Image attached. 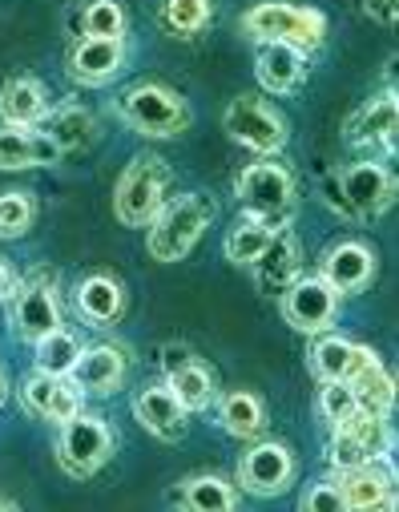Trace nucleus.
Wrapping results in <instances>:
<instances>
[{"label":"nucleus","mask_w":399,"mask_h":512,"mask_svg":"<svg viewBox=\"0 0 399 512\" xmlns=\"http://www.w3.org/2000/svg\"><path fill=\"white\" fill-rule=\"evenodd\" d=\"M218 214V202L210 194H182V198H166V206L154 214L150 234H146V250L154 263H182L186 254L198 246V238L210 230Z\"/></svg>","instance_id":"f257e3e1"},{"label":"nucleus","mask_w":399,"mask_h":512,"mask_svg":"<svg viewBox=\"0 0 399 512\" xmlns=\"http://www.w3.org/2000/svg\"><path fill=\"white\" fill-rule=\"evenodd\" d=\"M174 186V170L166 166V158L158 154H138L117 178L113 186V214L121 226L129 230H142L154 222V214L166 206Z\"/></svg>","instance_id":"f03ea898"},{"label":"nucleus","mask_w":399,"mask_h":512,"mask_svg":"<svg viewBox=\"0 0 399 512\" xmlns=\"http://www.w3.org/2000/svg\"><path fill=\"white\" fill-rule=\"evenodd\" d=\"M327 202L351 222H375L395 206V174L383 162H351L327 182Z\"/></svg>","instance_id":"7ed1b4c3"},{"label":"nucleus","mask_w":399,"mask_h":512,"mask_svg":"<svg viewBox=\"0 0 399 512\" xmlns=\"http://www.w3.org/2000/svg\"><path fill=\"white\" fill-rule=\"evenodd\" d=\"M242 33L254 41H283L299 53H319L327 41V17L307 5H287V0H262L246 9Z\"/></svg>","instance_id":"20e7f679"},{"label":"nucleus","mask_w":399,"mask_h":512,"mask_svg":"<svg viewBox=\"0 0 399 512\" xmlns=\"http://www.w3.org/2000/svg\"><path fill=\"white\" fill-rule=\"evenodd\" d=\"M117 117L133 134H146V138H178L190 130V105L182 101V93L158 81L129 85L117 97Z\"/></svg>","instance_id":"39448f33"},{"label":"nucleus","mask_w":399,"mask_h":512,"mask_svg":"<svg viewBox=\"0 0 399 512\" xmlns=\"http://www.w3.org/2000/svg\"><path fill=\"white\" fill-rule=\"evenodd\" d=\"M234 198L242 206V214H254L271 226H283L291 222L295 214V174L275 162V158H262V162H250L238 178H234Z\"/></svg>","instance_id":"423d86ee"},{"label":"nucleus","mask_w":399,"mask_h":512,"mask_svg":"<svg viewBox=\"0 0 399 512\" xmlns=\"http://www.w3.org/2000/svg\"><path fill=\"white\" fill-rule=\"evenodd\" d=\"M117 452V436L113 428L101 420V416H85L77 412L73 420L61 424V436H57V464L65 476L73 480H89L97 476L109 456Z\"/></svg>","instance_id":"0eeeda50"},{"label":"nucleus","mask_w":399,"mask_h":512,"mask_svg":"<svg viewBox=\"0 0 399 512\" xmlns=\"http://www.w3.org/2000/svg\"><path fill=\"white\" fill-rule=\"evenodd\" d=\"M222 130H226L238 146L262 154V158H275V154H283V146H287V121H283L271 105H266L262 97H250V93H242V97H234V101L226 105Z\"/></svg>","instance_id":"6e6552de"},{"label":"nucleus","mask_w":399,"mask_h":512,"mask_svg":"<svg viewBox=\"0 0 399 512\" xmlns=\"http://www.w3.org/2000/svg\"><path fill=\"white\" fill-rule=\"evenodd\" d=\"M9 319H13L17 339H25V343H37L53 327H61V299H57L53 271L41 267L29 279H17V287L9 295Z\"/></svg>","instance_id":"1a4fd4ad"},{"label":"nucleus","mask_w":399,"mask_h":512,"mask_svg":"<svg viewBox=\"0 0 399 512\" xmlns=\"http://www.w3.org/2000/svg\"><path fill=\"white\" fill-rule=\"evenodd\" d=\"M395 436L387 416H371V412H355L351 420H343L339 428H331V448L327 460L335 472L343 468H359V464H375L391 452Z\"/></svg>","instance_id":"9d476101"},{"label":"nucleus","mask_w":399,"mask_h":512,"mask_svg":"<svg viewBox=\"0 0 399 512\" xmlns=\"http://www.w3.org/2000/svg\"><path fill=\"white\" fill-rule=\"evenodd\" d=\"M295 472H299L295 452L283 440H258L254 448L242 452L234 480H238V492L271 500V496H283L295 484Z\"/></svg>","instance_id":"9b49d317"},{"label":"nucleus","mask_w":399,"mask_h":512,"mask_svg":"<svg viewBox=\"0 0 399 512\" xmlns=\"http://www.w3.org/2000/svg\"><path fill=\"white\" fill-rule=\"evenodd\" d=\"M283 319L299 335H323L335 327L339 315V295L319 279V275H299L283 295Z\"/></svg>","instance_id":"f8f14e48"},{"label":"nucleus","mask_w":399,"mask_h":512,"mask_svg":"<svg viewBox=\"0 0 399 512\" xmlns=\"http://www.w3.org/2000/svg\"><path fill=\"white\" fill-rule=\"evenodd\" d=\"M339 484L343 508L347 512H375V508H395V468H391V452L375 464H359V468H343L331 476Z\"/></svg>","instance_id":"ddd939ff"},{"label":"nucleus","mask_w":399,"mask_h":512,"mask_svg":"<svg viewBox=\"0 0 399 512\" xmlns=\"http://www.w3.org/2000/svg\"><path fill=\"white\" fill-rule=\"evenodd\" d=\"M395 125H399V101L395 89L363 101L347 121H343V142L355 150H383L395 154Z\"/></svg>","instance_id":"4468645a"},{"label":"nucleus","mask_w":399,"mask_h":512,"mask_svg":"<svg viewBox=\"0 0 399 512\" xmlns=\"http://www.w3.org/2000/svg\"><path fill=\"white\" fill-rule=\"evenodd\" d=\"M250 267H254V283H258L262 295H283L303 275V242H299V234L283 222Z\"/></svg>","instance_id":"2eb2a0df"},{"label":"nucleus","mask_w":399,"mask_h":512,"mask_svg":"<svg viewBox=\"0 0 399 512\" xmlns=\"http://www.w3.org/2000/svg\"><path fill=\"white\" fill-rule=\"evenodd\" d=\"M129 371V355L113 343H97V347H81L73 371L65 375L81 396H113Z\"/></svg>","instance_id":"dca6fc26"},{"label":"nucleus","mask_w":399,"mask_h":512,"mask_svg":"<svg viewBox=\"0 0 399 512\" xmlns=\"http://www.w3.org/2000/svg\"><path fill=\"white\" fill-rule=\"evenodd\" d=\"M319 279L343 299V295H359L371 287L375 279V250L367 242H335L323 263H319Z\"/></svg>","instance_id":"f3484780"},{"label":"nucleus","mask_w":399,"mask_h":512,"mask_svg":"<svg viewBox=\"0 0 399 512\" xmlns=\"http://www.w3.org/2000/svg\"><path fill=\"white\" fill-rule=\"evenodd\" d=\"M21 408L37 420H53V424H65L81 412V392L65 375H49V371H33L25 383H21Z\"/></svg>","instance_id":"a211bd4d"},{"label":"nucleus","mask_w":399,"mask_h":512,"mask_svg":"<svg viewBox=\"0 0 399 512\" xmlns=\"http://www.w3.org/2000/svg\"><path fill=\"white\" fill-rule=\"evenodd\" d=\"M254 77L266 93H295L307 81V53L283 45V41H258L254 49Z\"/></svg>","instance_id":"6ab92c4d"},{"label":"nucleus","mask_w":399,"mask_h":512,"mask_svg":"<svg viewBox=\"0 0 399 512\" xmlns=\"http://www.w3.org/2000/svg\"><path fill=\"white\" fill-rule=\"evenodd\" d=\"M133 416H138V424L162 440V444H178L186 436V408L178 404V396L166 388V383H154V388H142L138 396H133Z\"/></svg>","instance_id":"aec40b11"},{"label":"nucleus","mask_w":399,"mask_h":512,"mask_svg":"<svg viewBox=\"0 0 399 512\" xmlns=\"http://www.w3.org/2000/svg\"><path fill=\"white\" fill-rule=\"evenodd\" d=\"M61 150L37 125H0V170H41L57 166Z\"/></svg>","instance_id":"412c9836"},{"label":"nucleus","mask_w":399,"mask_h":512,"mask_svg":"<svg viewBox=\"0 0 399 512\" xmlns=\"http://www.w3.org/2000/svg\"><path fill=\"white\" fill-rule=\"evenodd\" d=\"M125 65V41H109V37H81L69 49V77L77 85H109Z\"/></svg>","instance_id":"4be33fe9"},{"label":"nucleus","mask_w":399,"mask_h":512,"mask_svg":"<svg viewBox=\"0 0 399 512\" xmlns=\"http://www.w3.org/2000/svg\"><path fill=\"white\" fill-rule=\"evenodd\" d=\"M77 315L93 327H113L125 315V287L113 275H89L77 283Z\"/></svg>","instance_id":"5701e85b"},{"label":"nucleus","mask_w":399,"mask_h":512,"mask_svg":"<svg viewBox=\"0 0 399 512\" xmlns=\"http://www.w3.org/2000/svg\"><path fill=\"white\" fill-rule=\"evenodd\" d=\"M166 388L178 396V404L186 412H210L214 400H218V379H214V371L198 355H190L182 367H174L166 375Z\"/></svg>","instance_id":"b1692460"},{"label":"nucleus","mask_w":399,"mask_h":512,"mask_svg":"<svg viewBox=\"0 0 399 512\" xmlns=\"http://www.w3.org/2000/svg\"><path fill=\"white\" fill-rule=\"evenodd\" d=\"M49 113V93L37 77H9L0 89V121L5 125H41Z\"/></svg>","instance_id":"393cba45"},{"label":"nucleus","mask_w":399,"mask_h":512,"mask_svg":"<svg viewBox=\"0 0 399 512\" xmlns=\"http://www.w3.org/2000/svg\"><path fill=\"white\" fill-rule=\"evenodd\" d=\"M41 134H49L53 142H57V150L61 154H69V150H85L89 142H93V134H97V121H93V113L85 109V105H57V109H49L45 117H41V125H37Z\"/></svg>","instance_id":"a878e982"},{"label":"nucleus","mask_w":399,"mask_h":512,"mask_svg":"<svg viewBox=\"0 0 399 512\" xmlns=\"http://www.w3.org/2000/svg\"><path fill=\"white\" fill-rule=\"evenodd\" d=\"M170 504H182L190 512H230L238 508V488L222 476H190L186 484H178L170 492Z\"/></svg>","instance_id":"bb28decb"},{"label":"nucleus","mask_w":399,"mask_h":512,"mask_svg":"<svg viewBox=\"0 0 399 512\" xmlns=\"http://www.w3.org/2000/svg\"><path fill=\"white\" fill-rule=\"evenodd\" d=\"M347 383H351V392H355V400H359V412L391 416V408H395V379H391V371L383 367L379 355H371Z\"/></svg>","instance_id":"cd10ccee"},{"label":"nucleus","mask_w":399,"mask_h":512,"mask_svg":"<svg viewBox=\"0 0 399 512\" xmlns=\"http://www.w3.org/2000/svg\"><path fill=\"white\" fill-rule=\"evenodd\" d=\"M218 424L234 440H258L266 432V404L254 392H226L218 400Z\"/></svg>","instance_id":"c85d7f7f"},{"label":"nucleus","mask_w":399,"mask_h":512,"mask_svg":"<svg viewBox=\"0 0 399 512\" xmlns=\"http://www.w3.org/2000/svg\"><path fill=\"white\" fill-rule=\"evenodd\" d=\"M275 230H279V226L262 222V218H254V214H242L238 226L226 234V259H230L234 267H250L258 254L266 250V242L275 238Z\"/></svg>","instance_id":"c756f323"},{"label":"nucleus","mask_w":399,"mask_h":512,"mask_svg":"<svg viewBox=\"0 0 399 512\" xmlns=\"http://www.w3.org/2000/svg\"><path fill=\"white\" fill-rule=\"evenodd\" d=\"M355 351H359V343L323 331V339H319V343L311 347V355H307L311 375H315L319 383H327V379H347V371H351V363H355Z\"/></svg>","instance_id":"7c9ffc66"},{"label":"nucleus","mask_w":399,"mask_h":512,"mask_svg":"<svg viewBox=\"0 0 399 512\" xmlns=\"http://www.w3.org/2000/svg\"><path fill=\"white\" fill-rule=\"evenodd\" d=\"M33 347H37V371H49V375H69L77 355H81V339L65 327H53Z\"/></svg>","instance_id":"2f4dec72"},{"label":"nucleus","mask_w":399,"mask_h":512,"mask_svg":"<svg viewBox=\"0 0 399 512\" xmlns=\"http://www.w3.org/2000/svg\"><path fill=\"white\" fill-rule=\"evenodd\" d=\"M210 17H214L210 0H166L162 13H158L162 29L174 33V37H198V33H206Z\"/></svg>","instance_id":"473e14b6"},{"label":"nucleus","mask_w":399,"mask_h":512,"mask_svg":"<svg viewBox=\"0 0 399 512\" xmlns=\"http://www.w3.org/2000/svg\"><path fill=\"white\" fill-rule=\"evenodd\" d=\"M37 222V198L25 190L0 194V238H25Z\"/></svg>","instance_id":"72a5a7b5"},{"label":"nucleus","mask_w":399,"mask_h":512,"mask_svg":"<svg viewBox=\"0 0 399 512\" xmlns=\"http://www.w3.org/2000/svg\"><path fill=\"white\" fill-rule=\"evenodd\" d=\"M81 37L125 41V9L117 0H93V5L81 13Z\"/></svg>","instance_id":"f704fd0d"},{"label":"nucleus","mask_w":399,"mask_h":512,"mask_svg":"<svg viewBox=\"0 0 399 512\" xmlns=\"http://www.w3.org/2000/svg\"><path fill=\"white\" fill-rule=\"evenodd\" d=\"M355 412H359V400L351 392V383L347 379H327L323 388H319V416H323V424L327 428H339Z\"/></svg>","instance_id":"c9c22d12"},{"label":"nucleus","mask_w":399,"mask_h":512,"mask_svg":"<svg viewBox=\"0 0 399 512\" xmlns=\"http://www.w3.org/2000/svg\"><path fill=\"white\" fill-rule=\"evenodd\" d=\"M299 508H303V512H347L335 480H319V484H311V488L303 492Z\"/></svg>","instance_id":"e433bc0d"},{"label":"nucleus","mask_w":399,"mask_h":512,"mask_svg":"<svg viewBox=\"0 0 399 512\" xmlns=\"http://www.w3.org/2000/svg\"><path fill=\"white\" fill-rule=\"evenodd\" d=\"M355 5L371 17V21H379V25H395V17H399V0H355Z\"/></svg>","instance_id":"4c0bfd02"},{"label":"nucleus","mask_w":399,"mask_h":512,"mask_svg":"<svg viewBox=\"0 0 399 512\" xmlns=\"http://www.w3.org/2000/svg\"><path fill=\"white\" fill-rule=\"evenodd\" d=\"M190 355H194L190 347H182V343H166V347H162V371L170 375V371H174V367H182Z\"/></svg>","instance_id":"58836bf2"},{"label":"nucleus","mask_w":399,"mask_h":512,"mask_svg":"<svg viewBox=\"0 0 399 512\" xmlns=\"http://www.w3.org/2000/svg\"><path fill=\"white\" fill-rule=\"evenodd\" d=\"M13 287H17V271H13L5 259H0V303H5V299L13 295Z\"/></svg>","instance_id":"ea45409f"},{"label":"nucleus","mask_w":399,"mask_h":512,"mask_svg":"<svg viewBox=\"0 0 399 512\" xmlns=\"http://www.w3.org/2000/svg\"><path fill=\"white\" fill-rule=\"evenodd\" d=\"M0 508H5V512H17V508H21V504H17V500H13V496H0Z\"/></svg>","instance_id":"a19ab883"},{"label":"nucleus","mask_w":399,"mask_h":512,"mask_svg":"<svg viewBox=\"0 0 399 512\" xmlns=\"http://www.w3.org/2000/svg\"><path fill=\"white\" fill-rule=\"evenodd\" d=\"M0 404H5V371H0Z\"/></svg>","instance_id":"79ce46f5"}]
</instances>
